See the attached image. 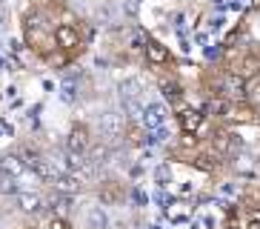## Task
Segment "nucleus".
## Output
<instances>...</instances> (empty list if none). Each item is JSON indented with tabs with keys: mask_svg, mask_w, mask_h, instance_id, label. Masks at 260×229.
Segmentation results:
<instances>
[{
	"mask_svg": "<svg viewBox=\"0 0 260 229\" xmlns=\"http://www.w3.org/2000/svg\"><path fill=\"white\" fill-rule=\"evenodd\" d=\"M212 149L217 155H229L235 149V135L232 132H212Z\"/></svg>",
	"mask_w": 260,
	"mask_h": 229,
	"instance_id": "obj_8",
	"label": "nucleus"
},
{
	"mask_svg": "<svg viewBox=\"0 0 260 229\" xmlns=\"http://www.w3.org/2000/svg\"><path fill=\"white\" fill-rule=\"evenodd\" d=\"M243 229H260V215L254 212L252 218H249V221H246V226H243Z\"/></svg>",
	"mask_w": 260,
	"mask_h": 229,
	"instance_id": "obj_14",
	"label": "nucleus"
},
{
	"mask_svg": "<svg viewBox=\"0 0 260 229\" xmlns=\"http://www.w3.org/2000/svg\"><path fill=\"white\" fill-rule=\"evenodd\" d=\"M89 144H92V137H89V129H86L83 123L69 132V152L72 155H83L89 149Z\"/></svg>",
	"mask_w": 260,
	"mask_h": 229,
	"instance_id": "obj_7",
	"label": "nucleus"
},
{
	"mask_svg": "<svg viewBox=\"0 0 260 229\" xmlns=\"http://www.w3.org/2000/svg\"><path fill=\"white\" fill-rule=\"evenodd\" d=\"M46 63H49L52 69H63V66H69V63H72V54L63 52V49H54V52L46 58Z\"/></svg>",
	"mask_w": 260,
	"mask_h": 229,
	"instance_id": "obj_9",
	"label": "nucleus"
},
{
	"mask_svg": "<svg viewBox=\"0 0 260 229\" xmlns=\"http://www.w3.org/2000/svg\"><path fill=\"white\" fill-rule=\"evenodd\" d=\"M23 38H26V46L31 52L46 61L49 54L57 49V40H54V23L46 12L40 9H31L23 15Z\"/></svg>",
	"mask_w": 260,
	"mask_h": 229,
	"instance_id": "obj_1",
	"label": "nucleus"
},
{
	"mask_svg": "<svg viewBox=\"0 0 260 229\" xmlns=\"http://www.w3.org/2000/svg\"><path fill=\"white\" fill-rule=\"evenodd\" d=\"M223 229H240V226H237V223H232V221H229V223H226V226H223Z\"/></svg>",
	"mask_w": 260,
	"mask_h": 229,
	"instance_id": "obj_15",
	"label": "nucleus"
},
{
	"mask_svg": "<svg viewBox=\"0 0 260 229\" xmlns=\"http://www.w3.org/2000/svg\"><path fill=\"white\" fill-rule=\"evenodd\" d=\"M146 112H149L146 114V126H160L163 123V109L160 106H149Z\"/></svg>",
	"mask_w": 260,
	"mask_h": 229,
	"instance_id": "obj_11",
	"label": "nucleus"
},
{
	"mask_svg": "<svg viewBox=\"0 0 260 229\" xmlns=\"http://www.w3.org/2000/svg\"><path fill=\"white\" fill-rule=\"evenodd\" d=\"M143 54H146V61H149V66H154V69H163V66L172 63V52H169L157 38L143 40Z\"/></svg>",
	"mask_w": 260,
	"mask_h": 229,
	"instance_id": "obj_6",
	"label": "nucleus"
},
{
	"mask_svg": "<svg viewBox=\"0 0 260 229\" xmlns=\"http://www.w3.org/2000/svg\"><path fill=\"white\" fill-rule=\"evenodd\" d=\"M49 229H72V223L66 218H60V215H52L49 218Z\"/></svg>",
	"mask_w": 260,
	"mask_h": 229,
	"instance_id": "obj_13",
	"label": "nucleus"
},
{
	"mask_svg": "<svg viewBox=\"0 0 260 229\" xmlns=\"http://www.w3.org/2000/svg\"><path fill=\"white\" fill-rule=\"evenodd\" d=\"M257 215H260V212H257Z\"/></svg>",
	"mask_w": 260,
	"mask_h": 229,
	"instance_id": "obj_16",
	"label": "nucleus"
},
{
	"mask_svg": "<svg viewBox=\"0 0 260 229\" xmlns=\"http://www.w3.org/2000/svg\"><path fill=\"white\" fill-rule=\"evenodd\" d=\"M20 209H26V212H38V209H40V198H38V195H20Z\"/></svg>",
	"mask_w": 260,
	"mask_h": 229,
	"instance_id": "obj_12",
	"label": "nucleus"
},
{
	"mask_svg": "<svg viewBox=\"0 0 260 229\" xmlns=\"http://www.w3.org/2000/svg\"><path fill=\"white\" fill-rule=\"evenodd\" d=\"M175 118H177V126H180L183 135H198V132L203 129V123H206V114L200 112V109H194V106L177 109Z\"/></svg>",
	"mask_w": 260,
	"mask_h": 229,
	"instance_id": "obj_5",
	"label": "nucleus"
},
{
	"mask_svg": "<svg viewBox=\"0 0 260 229\" xmlns=\"http://www.w3.org/2000/svg\"><path fill=\"white\" fill-rule=\"evenodd\" d=\"M229 72L240 75L246 83L257 80V77H260V54H257V52H243L240 58H237V61L229 63Z\"/></svg>",
	"mask_w": 260,
	"mask_h": 229,
	"instance_id": "obj_3",
	"label": "nucleus"
},
{
	"mask_svg": "<svg viewBox=\"0 0 260 229\" xmlns=\"http://www.w3.org/2000/svg\"><path fill=\"white\" fill-rule=\"evenodd\" d=\"M223 121L226 123H254L257 121V109L249 103V100H235V103H226V112H223Z\"/></svg>",
	"mask_w": 260,
	"mask_h": 229,
	"instance_id": "obj_4",
	"label": "nucleus"
},
{
	"mask_svg": "<svg viewBox=\"0 0 260 229\" xmlns=\"http://www.w3.org/2000/svg\"><path fill=\"white\" fill-rule=\"evenodd\" d=\"M54 40H57V49L69 52L72 58L83 52V35H80V23H57V26H54Z\"/></svg>",
	"mask_w": 260,
	"mask_h": 229,
	"instance_id": "obj_2",
	"label": "nucleus"
},
{
	"mask_svg": "<svg viewBox=\"0 0 260 229\" xmlns=\"http://www.w3.org/2000/svg\"><path fill=\"white\" fill-rule=\"evenodd\" d=\"M246 100H249L254 109H260V77L249 83V89H246Z\"/></svg>",
	"mask_w": 260,
	"mask_h": 229,
	"instance_id": "obj_10",
	"label": "nucleus"
}]
</instances>
